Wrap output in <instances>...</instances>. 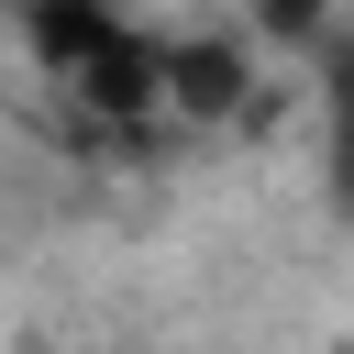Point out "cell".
<instances>
[{"label":"cell","mask_w":354,"mask_h":354,"mask_svg":"<svg viewBox=\"0 0 354 354\" xmlns=\"http://www.w3.org/2000/svg\"><path fill=\"white\" fill-rule=\"evenodd\" d=\"M321 177H332V199L354 210V44L321 66Z\"/></svg>","instance_id":"3"},{"label":"cell","mask_w":354,"mask_h":354,"mask_svg":"<svg viewBox=\"0 0 354 354\" xmlns=\"http://www.w3.org/2000/svg\"><path fill=\"white\" fill-rule=\"evenodd\" d=\"M254 88V44L243 33H166V100L177 122H232Z\"/></svg>","instance_id":"2"},{"label":"cell","mask_w":354,"mask_h":354,"mask_svg":"<svg viewBox=\"0 0 354 354\" xmlns=\"http://www.w3.org/2000/svg\"><path fill=\"white\" fill-rule=\"evenodd\" d=\"M22 55H33L44 88H55L77 122H100V133H155V122H177V100H166V33L133 22L122 0H33V11H22Z\"/></svg>","instance_id":"1"}]
</instances>
